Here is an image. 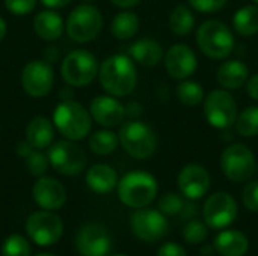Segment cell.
I'll return each mask as SVG.
<instances>
[{
	"label": "cell",
	"instance_id": "obj_1",
	"mask_svg": "<svg viewBox=\"0 0 258 256\" xmlns=\"http://www.w3.org/2000/svg\"><path fill=\"white\" fill-rule=\"evenodd\" d=\"M98 78L109 95L127 97L135 91L138 83L136 65L128 54H113L101 63Z\"/></svg>",
	"mask_w": 258,
	"mask_h": 256
},
{
	"label": "cell",
	"instance_id": "obj_2",
	"mask_svg": "<svg viewBox=\"0 0 258 256\" xmlns=\"http://www.w3.org/2000/svg\"><path fill=\"white\" fill-rule=\"evenodd\" d=\"M53 122L65 139L74 142L85 139L92 128V116L89 110L73 100H63L56 106Z\"/></svg>",
	"mask_w": 258,
	"mask_h": 256
},
{
	"label": "cell",
	"instance_id": "obj_3",
	"mask_svg": "<svg viewBox=\"0 0 258 256\" xmlns=\"http://www.w3.org/2000/svg\"><path fill=\"white\" fill-rule=\"evenodd\" d=\"M197 45L198 48L210 59H227L234 47L233 30L219 20L204 21L197 32Z\"/></svg>",
	"mask_w": 258,
	"mask_h": 256
},
{
	"label": "cell",
	"instance_id": "obj_4",
	"mask_svg": "<svg viewBox=\"0 0 258 256\" xmlns=\"http://www.w3.org/2000/svg\"><path fill=\"white\" fill-rule=\"evenodd\" d=\"M156 178L144 170H132L118 183V196L130 208H145L157 196Z\"/></svg>",
	"mask_w": 258,
	"mask_h": 256
},
{
	"label": "cell",
	"instance_id": "obj_5",
	"mask_svg": "<svg viewBox=\"0 0 258 256\" xmlns=\"http://www.w3.org/2000/svg\"><path fill=\"white\" fill-rule=\"evenodd\" d=\"M119 143L122 149L138 160L150 158L157 148L156 131L139 119H130L119 127Z\"/></svg>",
	"mask_w": 258,
	"mask_h": 256
},
{
	"label": "cell",
	"instance_id": "obj_6",
	"mask_svg": "<svg viewBox=\"0 0 258 256\" xmlns=\"http://www.w3.org/2000/svg\"><path fill=\"white\" fill-rule=\"evenodd\" d=\"M103 29V15L94 5H79L76 6L67 23L65 30L68 36L76 42H91L94 41Z\"/></svg>",
	"mask_w": 258,
	"mask_h": 256
},
{
	"label": "cell",
	"instance_id": "obj_7",
	"mask_svg": "<svg viewBox=\"0 0 258 256\" xmlns=\"http://www.w3.org/2000/svg\"><path fill=\"white\" fill-rule=\"evenodd\" d=\"M221 169L230 181L245 183L255 175L257 160L246 145L233 143L221 154Z\"/></svg>",
	"mask_w": 258,
	"mask_h": 256
},
{
	"label": "cell",
	"instance_id": "obj_8",
	"mask_svg": "<svg viewBox=\"0 0 258 256\" xmlns=\"http://www.w3.org/2000/svg\"><path fill=\"white\" fill-rule=\"evenodd\" d=\"M98 69L97 57L88 50H74L68 53L60 66L65 83L73 88H83L92 83Z\"/></svg>",
	"mask_w": 258,
	"mask_h": 256
},
{
	"label": "cell",
	"instance_id": "obj_9",
	"mask_svg": "<svg viewBox=\"0 0 258 256\" xmlns=\"http://www.w3.org/2000/svg\"><path fill=\"white\" fill-rule=\"evenodd\" d=\"M237 115V103L227 89H215L204 98V116L213 128H231Z\"/></svg>",
	"mask_w": 258,
	"mask_h": 256
},
{
	"label": "cell",
	"instance_id": "obj_10",
	"mask_svg": "<svg viewBox=\"0 0 258 256\" xmlns=\"http://www.w3.org/2000/svg\"><path fill=\"white\" fill-rule=\"evenodd\" d=\"M48 161L51 167L67 177L80 174L86 166V154L74 140H60L48 146Z\"/></svg>",
	"mask_w": 258,
	"mask_h": 256
},
{
	"label": "cell",
	"instance_id": "obj_11",
	"mask_svg": "<svg viewBox=\"0 0 258 256\" xmlns=\"http://www.w3.org/2000/svg\"><path fill=\"white\" fill-rule=\"evenodd\" d=\"M130 228L135 237L142 241L154 243L162 240L169 229L166 216L157 210L138 208L130 219Z\"/></svg>",
	"mask_w": 258,
	"mask_h": 256
},
{
	"label": "cell",
	"instance_id": "obj_12",
	"mask_svg": "<svg viewBox=\"0 0 258 256\" xmlns=\"http://www.w3.org/2000/svg\"><path fill=\"white\" fill-rule=\"evenodd\" d=\"M26 231L36 244L50 246L59 241V238L62 237L63 225L57 214L44 210L29 216L26 222Z\"/></svg>",
	"mask_w": 258,
	"mask_h": 256
},
{
	"label": "cell",
	"instance_id": "obj_13",
	"mask_svg": "<svg viewBox=\"0 0 258 256\" xmlns=\"http://www.w3.org/2000/svg\"><path fill=\"white\" fill-rule=\"evenodd\" d=\"M204 222L212 229H224L237 217V204L230 193L216 192L204 204Z\"/></svg>",
	"mask_w": 258,
	"mask_h": 256
},
{
	"label": "cell",
	"instance_id": "obj_14",
	"mask_svg": "<svg viewBox=\"0 0 258 256\" xmlns=\"http://www.w3.org/2000/svg\"><path fill=\"white\" fill-rule=\"evenodd\" d=\"M54 81V72L51 68V63L38 59L29 62L21 72V86L26 91L27 95L33 98L45 97Z\"/></svg>",
	"mask_w": 258,
	"mask_h": 256
},
{
	"label": "cell",
	"instance_id": "obj_15",
	"mask_svg": "<svg viewBox=\"0 0 258 256\" xmlns=\"http://www.w3.org/2000/svg\"><path fill=\"white\" fill-rule=\"evenodd\" d=\"M76 246L82 256H106L112 247V240L104 226L98 223H88L80 228Z\"/></svg>",
	"mask_w": 258,
	"mask_h": 256
},
{
	"label": "cell",
	"instance_id": "obj_16",
	"mask_svg": "<svg viewBox=\"0 0 258 256\" xmlns=\"http://www.w3.org/2000/svg\"><path fill=\"white\" fill-rule=\"evenodd\" d=\"M165 68L175 80H186L195 74L198 59L195 51L186 44H174L165 54Z\"/></svg>",
	"mask_w": 258,
	"mask_h": 256
},
{
	"label": "cell",
	"instance_id": "obj_17",
	"mask_svg": "<svg viewBox=\"0 0 258 256\" xmlns=\"http://www.w3.org/2000/svg\"><path fill=\"white\" fill-rule=\"evenodd\" d=\"M178 189L190 201L201 199L210 190V174L201 164H186L178 174Z\"/></svg>",
	"mask_w": 258,
	"mask_h": 256
},
{
	"label": "cell",
	"instance_id": "obj_18",
	"mask_svg": "<svg viewBox=\"0 0 258 256\" xmlns=\"http://www.w3.org/2000/svg\"><path fill=\"white\" fill-rule=\"evenodd\" d=\"M89 113L92 121L106 128L118 127L124 122L125 109L124 106L112 95H100L91 101Z\"/></svg>",
	"mask_w": 258,
	"mask_h": 256
},
{
	"label": "cell",
	"instance_id": "obj_19",
	"mask_svg": "<svg viewBox=\"0 0 258 256\" xmlns=\"http://www.w3.org/2000/svg\"><path fill=\"white\" fill-rule=\"evenodd\" d=\"M33 201L44 210L54 211L63 207L67 201V192L63 186L50 177H39L32 189Z\"/></svg>",
	"mask_w": 258,
	"mask_h": 256
},
{
	"label": "cell",
	"instance_id": "obj_20",
	"mask_svg": "<svg viewBox=\"0 0 258 256\" xmlns=\"http://www.w3.org/2000/svg\"><path fill=\"white\" fill-rule=\"evenodd\" d=\"M219 86L227 91H237L242 86L246 84L249 78V68L246 63H243L239 59L225 60L219 68L216 74Z\"/></svg>",
	"mask_w": 258,
	"mask_h": 256
},
{
	"label": "cell",
	"instance_id": "obj_21",
	"mask_svg": "<svg viewBox=\"0 0 258 256\" xmlns=\"http://www.w3.org/2000/svg\"><path fill=\"white\" fill-rule=\"evenodd\" d=\"M128 56L133 59L135 63L153 68L160 63L163 57V48L156 39L142 38L128 47Z\"/></svg>",
	"mask_w": 258,
	"mask_h": 256
},
{
	"label": "cell",
	"instance_id": "obj_22",
	"mask_svg": "<svg viewBox=\"0 0 258 256\" xmlns=\"http://www.w3.org/2000/svg\"><path fill=\"white\" fill-rule=\"evenodd\" d=\"M248 237L237 229H227L216 235L215 249L222 256H243L248 252Z\"/></svg>",
	"mask_w": 258,
	"mask_h": 256
},
{
	"label": "cell",
	"instance_id": "obj_23",
	"mask_svg": "<svg viewBox=\"0 0 258 256\" xmlns=\"http://www.w3.org/2000/svg\"><path fill=\"white\" fill-rule=\"evenodd\" d=\"M54 137V128L51 122L44 116L33 118L26 128V140L33 149H45L51 145Z\"/></svg>",
	"mask_w": 258,
	"mask_h": 256
},
{
	"label": "cell",
	"instance_id": "obj_24",
	"mask_svg": "<svg viewBox=\"0 0 258 256\" xmlns=\"http://www.w3.org/2000/svg\"><path fill=\"white\" fill-rule=\"evenodd\" d=\"M86 184L92 192L106 195L118 186V175L107 164H94L86 174Z\"/></svg>",
	"mask_w": 258,
	"mask_h": 256
},
{
	"label": "cell",
	"instance_id": "obj_25",
	"mask_svg": "<svg viewBox=\"0 0 258 256\" xmlns=\"http://www.w3.org/2000/svg\"><path fill=\"white\" fill-rule=\"evenodd\" d=\"M63 29V20L54 11H42L33 20V30L44 41H56L60 38Z\"/></svg>",
	"mask_w": 258,
	"mask_h": 256
},
{
	"label": "cell",
	"instance_id": "obj_26",
	"mask_svg": "<svg viewBox=\"0 0 258 256\" xmlns=\"http://www.w3.org/2000/svg\"><path fill=\"white\" fill-rule=\"evenodd\" d=\"M233 27L242 36H252L258 33V5H246L233 17Z\"/></svg>",
	"mask_w": 258,
	"mask_h": 256
},
{
	"label": "cell",
	"instance_id": "obj_27",
	"mask_svg": "<svg viewBox=\"0 0 258 256\" xmlns=\"http://www.w3.org/2000/svg\"><path fill=\"white\" fill-rule=\"evenodd\" d=\"M139 17L132 11H122L116 14L110 23V32L118 39H130L139 30Z\"/></svg>",
	"mask_w": 258,
	"mask_h": 256
},
{
	"label": "cell",
	"instance_id": "obj_28",
	"mask_svg": "<svg viewBox=\"0 0 258 256\" xmlns=\"http://www.w3.org/2000/svg\"><path fill=\"white\" fill-rule=\"evenodd\" d=\"M195 27V15L186 5H178L169 15V29L178 36L189 35Z\"/></svg>",
	"mask_w": 258,
	"mask_h": 256
},
{
	"label": "cell",
	"instance_id": "obj_29",
	"mask_svg": "<svg viewBox=\"0 0 258 256\" xmlns=\"http://www.w3.org/2000/svg\"><path fill=\"white\" fill-rule=\"evenodd\" d=\"M119 145V137L110 130H98L89 137V148L97 155H109Z\"/></svg>",
	"mask_w": 258,
	"mask_h": 256
},
{
	"label": "cell",
	"instance_id": "obj_30",
	"mask_svg": "<svg viewBox=\"0 0 258 256\" xmlns=\"http://www.w3.org/2000/svg\"><path fill=\"white\" fill-rule=\"evenodd\" d=\"M175 94H177V98L180 100V103L187 107H195V106L201 104L206 98L203 86L200 83L187 80V78L181 80L177 84Z\"/></svg>",
	"mask_w": 258,
	"mask_h": 256
},
{
	"label": "cell",
	"instance_id": "obj_31",
	"mask_svg": "<svg viewBox=\"0 0 258 256\" xmlns=\"http://www.w3.org/2000/svg\"><path fill=\"white\" fill-rule=\"evenodd\" d=\"M236 131L242 137L258 136V106L246 107L236 119Z\"/></svg>",
	"mask_w": 258,
	"mask_h": 256
},
{
	"label": "cell",
	"instance_id": "obj_32",
	"mask_svg": "<svg viewBox=\"0 0 258 256\" xmlns=\"http://www.w3.org/2000/svg\"><path fill=\"white\" fill-rule=\"evenodd\" d=\"M2 256H30V246L24 237L14 234L3 243Z\"/></svg>",
	"mask_w": 258,
	"mask_h": 256
},
{
	"label": "cell",
	"instance_id": "obj_33",
	"mask_svg": "<svg viewBox=\"0 0 258 256\" xmlns=\"http://www.w3.org/2000/svg\"><path fill=\"white\" fill-rule=\"evenodd\" d=\"M48 157L44 155L39 149H33L27 157H26V167L30 175L33 177H44L47 169H48Z\"/></svg>",
	"mask_w": 258,
	"mask_h": 256
},
{
	"label": "cell",
	"instance_id": "obj_34",
	"mask_svg": "<svg viewBox=\"0 0 258 256\" xmlns=\"http://www.w3.org/2000/svg\"><path fill=\"white\" fill-rule=\"evenodd\" d=\"M209 234V228L207 223H203L200 220H192L189 222L184 229H183V238L184 241H187L189 244H198L203 243L207 238Z\"/></svg>",
	"mask_w": 258,
	"mask_h": 256
},
{
	"label": "cell",
	"instance_id": "obj_35",
	"mask_svg": "<svg viewBox=\"0 0 258 256\" xmlns=\"http://www.w3.org/2000/svg\"><path fill=\"white\" fill-rule=\"evenodd\" d=\"M184 201L180 195L177 193H165L160 201H159V210L165 216H177L181 213L184 207Z\"/></svg>",
	"mask_w": 258,
	"mask_h": 256
},
{
	"label": "cell",
	"instance_id": "obj_36",
	"mask_svg": "<svg viewBox=\"0 0 258 256\" xmlns=\"http://www.w3.org/2000/svg\"><path fill=\"white\" fill-rule=\"evenodd\" d=\"M242 201L249 211L258 213V181H249L246 184L242 193Z\"/></svg>",
	"mask_w": 258,
	"mask_h": 256
},
{
	"label": "cell",
	"instance_id": "obj_37",
	"mask_svg": "<svg viewBox=\"0 0 258 256\" xmlns=\"http://www.w3.org/2000/svg\"><path fill=\"white\" fill-rule=\"evenodd\" d=\"M189 5L201 14H213L221 11L228 0H187Z\"/></svg>",
	"mask_w": 258,
	"mask_h": 256
},
{
	"label": "cell",
	"instance_id": "obj_38",
	"mask_svg": "<svg viewBox=\"0 0 258 256\" xmlns=\"http://www.w3.org/2000/svg\"><path fill=\"white\" fill-rule=\"evenodd\" d=\"M36 2L38 0H5V6L14 15H27L35 9Z\"/></svg>",
	"mask_w": 258,
	"mask_h": 256
},
{
	"label": "cell",
	"instance_id": "obj_39",
	"mask_svg": "<svg viewBox=\"0 0 258 256\" xmlns=\"http://www.w3.org/2000/svg\"><path fill=\"white\" fill-rule=\"evenodd\" d=\"M157 256H187L186 250L180 246V244H175V243H166L163 244Z\"/></svg>",
	"mask_w": 258,
	"mask_h": 256
},
{
	"label": "cell",
	"instance_id": "obj_40",
	"mask_svg": "<svg viewBox=\"0 0 258 256\" xmlns=\"http://www.w3.org/2000/svg\"><path fill=\"white\" fill-rule=\"evenodd\" d=\"M124 109H125V116H128L130 119H138V118L142 115V112H144L142 104L138 103V101H130V103H127V104L124 106Z\"/></svg>",
	"mask_w": 258,
	"mask_h": 256
},
{
	"label": "cell",
	"instance_id": "obj_41",
	"mask_svg": "<svg viewBox=\"0 0 258 256\" xmlns=\"http://www.w3.org/2000/svg\"><path fill=\"white\" fill-rule=\"evenodd\" d=\"M246 92H248V95L252 100L258 101V74H254L252 77L248 78V81H246Z\"/></svg>",
	"mask_w": 258,
	"mask_h": 256
},
{
	"label": "cell",
	"instance_id": "obj_42",
	"mask_svg": "<svg viewBox=\"0 0 258 256\" xmlns=\"http://www.w3.org/2000/svg\"><path fill=\"white\" fill-rule=\"evenodd\" d=\"M32 151H33V148L29 145L27 140H26V142H20V143L17 145V154H18L20 157H23V158H26Z\"/></svg>",
	"mask_w": 258,
	"mask_h": 256
},
{
	"label": "cell",
	"instance_id": "obj_43",
	"mask_svg": "<svg viewBox=\"0 0 258 256\" xmlns=\"http://www.w3.org/2000/svg\"><path fill=\"white\" fill-rule=\"evenodd\" d=\"M73 0H41V3L47 8H63L68 3H71Z\"/></svg>",
	"mask_w": 258,
	"mask_h": 256
},
{
	"label": "cell",
	"instance_id": "obj_44",
	"mask_svg": "<svg viewBox=\"0 0 258 256\" xmlns=\"http://www.w3.org/2000/svg\"><path fill=\"white\" fill-rule=\"evenodd\" d=\"M115 6L118 8H124V9H130V8H135L136 5H139L141 0H110Z\"/></svg>",
	"mask_w": 258,
	"mask_h": 256
},
{
	"label": "cell",
	"instance_id": "obj_45",
	"mask_svg": "<svg viewBox=\"0 0 258 256\" xmlns=\"http://www.w3.org/2000/svg\"><path fill=\"white\" fill-rule=\"evenodd\" d=\"M59 57V53H57V48H54V47H48V48H45V51H44V60H47V62H54L56 59Z\"/></svg>",
	"mask_w": 258,
	"mask_h": 256
},
{
	"label": "cell",
	"instance_id": "obj_46",
	"mask_svg": "<svg viewBox=\"0 0 258 256\" xmlns=\"http://www.w3.org/2000/svg\"><path fill=\"white\" fill-rule=\"evenodd\" d=\"M5 35H6V23H5V20L0 17V41L5 38Z\"/></svg>",
	"mask_w": 258,
	"mask_h": 256
},
{
	"label": "cell",
	"instance_id": "obj_47",
	"mask_svg": "<svg viewBox=\"0 0 258 256\" xmlns=\"http://www.w3.org/2000/svg\"><path fill=\"white\" fill-rule=\"evenodd\" d=\"M213 247H210V246H206V247H203V253L204 255H212L213 253V250H212Z\"/></svg>",
	"mask_w": 258,
	"mask_h": 256
},
{
	"label": "cell",
	"instance_id": "obj_48",
	"mask_svg": "<svg viewBox=\"0 0 258 256\" xmlns=\"http://www.w3.org/2000/svg\"><path fill=\"white\" fill-rule=\"evenodd\" d=\"M38 256H54V255H51V253H42V255H38Z\"/></svg>",
	"mask_w": 258,
	"mask_h": 256
},
{
	"label": "cell",
	"instance_id": "obj_49",
	"mask_svg": "<svg viewBox=\"0 0 258 256\" xmlns=\"http://www.w3.org/2000/svg\"><path fill=\"white\" fill-rule=\"evenodd\" d=\"M86 2H94V0H86Z\"/></svg>",
	"mask_w": 258,
	"mask_h": 256
},
{
	"label": "cell",
	"instance_id": "obj_50",
	"mask_svg": "<svg viewBox=\"0 0 258 256\" xmlns=\"http://www.w3.org/2000/svg\"><path fill=\"white\" fill-rule=\"evenodd\" d=\"M254 2H255V3H257V5H258V0H254Z\"/></svg>",
	"mask_w": 258,
	"mask_h": 256
},
{
	"label": "cell",
	"instance_id": "obj_51",
	"mask_svg": "<svg viewBox=\"0 0 258 256\" xmlns=\"http://www.w3.org/2000/svg\"><path fill=\"white\" fill-rule=\"evenodd\" d=\"M115 256H125V255H115Z\"/></svg>",
	"mask_w": 258,
	"mask_h": 256
},
{
	"label": "cell",
	"instance_id": "obj_52",
	"mask_svg": "<svg viewBox=\"0 0 258 256\" xmlns=\"http://www.w3.org/2000/svg\"><path fill=\"white\" fill-rule=\"evenodd\" d=\"M257 172H258V164H257Z\"/></svg>",
	"mask_w": 258,
	"mask_h": 256
}]
</instances>
